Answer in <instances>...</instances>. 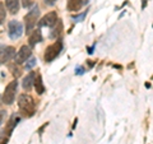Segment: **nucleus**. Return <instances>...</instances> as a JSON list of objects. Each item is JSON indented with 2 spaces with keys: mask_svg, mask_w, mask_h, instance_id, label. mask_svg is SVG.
Returning <instances> with one entry per match:
<instances>
[{
  "mask_svg": "<svg viewBox=\"0 0 153 144\" xmlns=\"http://www.w3.org/2000/svg\"><path fill=\"white\" fill-rule=\"evenodd\" d=\"M93 50H94V46L89 47V49H88V54H93Z\"/></svg>",
  "mask_w": 153,
  "mask_h": 144,
  "instance_id": "23",
  "label": "nucleus"
},
{
  "mask_svg": "<svg viewBox=\"0 0 153 144\" xmlns=\"http://www.w3.org/2000/svg\"><path fill=\"white\" fill-rule=\"evenodd\" d=\"M33 85L36 88V92L38 94H42L45 92V85H44V82H42V76L41 75H37L35 76V82H33Z\"/></svg>",
  "mask_w": 153,
  "mask_h": 144,
  "instance_id": "12",
  "label": "nucleus"
},
{
  "mask_svg": "<svg viewBox=\"0 0 153 144\" xmlns=\"http://www.w3.org/2000/svg\"><path fill=\"white\" fill-rule=\"evenodd\" d=\"M56 1H57V0H45V4H46V5H54Z\"/></svg>",
  "mask_w": 153,
  "mask_h": 144,
  "instance_id": "22",
  "label": "nucleus"
},
{
  "mask_svg": "<svg viewBox=\"0 0 153 144\" xmlns=\"http://www.w3.org/2000/svg\"><path fill=\"white\" fill-rule=\"evenodd\" d=\"M8 33L12 40H17L23 35V26L21 22L18 21H10L8 27Z\"/></svg>",
  "mask_w": 153,
  "mask_h": 144,
  "instance_id": "6",
  "label": "nucleus"
},
{
  "mask_svg": "<svg viewBox=\"0 0 153 144\" xmlns=\"http://www.w3.org/2000/svg\"><path fill=\"white\" fill-rule=\"evenodd\" d=\"M5 5H7V9L12 14H17L19 12V0H5Z\"/></svg>",
  "mask_w": 153,
  "mask_h": 144,
  "instance_id": "10",
  "label": "nucleus"
},
{
  "mask_svg": "<svg viewBox=\"0 0 153 144\" xmlns=\"http://www.w3.org/2000/svg\"><path fill=\"white\" fill-rule=\"evenodd\" d=\"M18 65L19 64H13L12 66H10V69H12V73H13V75L14 76H16V78H17V76H19V75H21V69H19L18 68Z\"/></svg>",
  "mask_w": 153,
  "mask_h": 144,
  "instance_id": "18",
  "label": "nucleus"
},
{
  "mask_svg": "<svg viewBox=\"0 0 153 144\" xmlns=\"http://www.w3.org/2000/svg\"><path fill=\"white\" fill-rule=\"evenodd\" d=\"M22 5L25 8H30L33 5V0H22Z\"/></svg>",
  "mask_w": 153,
  "mask_h": 144,
  "instance_id": "20",
  "label": "nucleus"
},
{
  "mask_svg": "<svg viewBox=\"0 0 153 144\" xmlns=\"http://www.w3.org/2000/svg\"><path fill=\"white\" fill-rule=\"evenodd\" d=\"M85 16H87V12H84V13H82V14H79V16L73 17V21H75V22H82L83 19L85 18Z\"/></svg>",
  "mask_w": 153,
  "mask_h": 144,
  "instance_id": "19",
  "label": "nucleus"
},
{
  "mask_svg": "<svg viewBox=\"0 0 153 144\" xmlns=\"http://www.w3.org/2000/svg\"><path fill=\"white\" fill-rule=\"evenodd\" d=\"M56 23H57V27H55L54 30H52V32L50 33V37L51 38H56L61 33V31H63V24H61V22L57 21Z\"/></svg>",
  "mask_w": 153,
  "mask_h": 144,
  "instance_id": "15",
  "label": "nucleus"
},
{
  "mask_svg": "<svg viewBox=\"0 0 153 144\" xmlns=\"http://www.w3.org/2000/svg\"><path fill=\"white\" fill-rule=\"evenodd\" d=\"M61 51H63V42H61L60 40H56L54 44L50 45L46 49L45 55H44L45 61L46 63H51V61H54L56 57L60 55Z\"/></svg>",
  "mask_w": 153,
  "mask_h": 144,
  "instance_id": "2",
  "label": "nucleus"
},
{
  "mask_svg": "<svg viewBox=\"0 0 153 144\" xmlns=\"http://www.w3.org/2000/svg\"><path fill=\"white\" fill-rule=\"evenodd\" d=\"M18 106L21 112L25 115L27 117H31L33 116V114L36 112V105H35V101L31 96L28 94H22L19 96V99H18Z\"/></svg>",
  "mask_w": 153,
  "mask_h": 144,
  "instance_id": "1",
  "label": "nucleus"
},
{
  "mask_svg": "<svg viewBox=\"0 0 153 144\" xmlns=\"http://www.w3.org/2000/svg\"><path fill=\"white\" fill-rule=\"evenodd\" d=\"M83 7V0H68V8L69 12H78L80 10V8Z\"/></svg>",
  "mask_w": 153,
  "mask_h": 144,
  "instance_id": "11",
  "label": "nucleus"
},
{
  "mask_svg": "<svg viewBox=\"0 0 153 144\" xmlns=\"http://www.w3.org/2000/svg\"><path fill=\"white\" fill-rule=\"evenodd\" d=\"M16 56V49L13 46L0 45V65L10 61Z\"/></svg>",
  "mask_w": 153,
  "mask_h": 144,
  "instance_id": "5",
  "label": "nucleus"
},
{
  "mask_svg": "<svg viewBox=\"0 0 153 144\" xmlns=\"http://www.w3.org/2000/svg\"><path fill=\"white\" fill-rule=\"evenodd\" d=\"M19 120H21V117H19L18 115H12V117L9 119L8 125H7V131H8L9 135H10V133L13 131V129L17 126V124L19 122Z\"/></svg>",
  "mask_w": 153,
  "mask_h": 144,
  "instance_id": "13",
  "label": "nucleus"
},
{
  "mask_svg": "<svg viewBox=\"0 0 153 144\" xmlns=\"http://www.w3.org/2000/svg\"><path fill=\"white\" fill-rule=\"evenodd\" d=\"M41 41H42L41 31H40V30H36V31L30 36V46H31V47L36 46V44H38V42H41Z\"/></svg>",
  "mask_w": 153,
  "mask_h": 144,
  "instance_id": "14",
  "label": "nucleus"
},
{
  "mask_svg": "<svg viewBox=\"0 0 153 144\" xmlns=\"http://www.w3.org/2000/svg\"><path fill=\"white\" fill-rule=\"evenodd\" d=\"M75 74H78V75L84 74V68L83 66H78V68H75Z\"/></svg>",
  "mask_w": 153,
  "mask_h": 144,
  "instance_id": "21",
  "label": "nucleus"
},
{
  "mask_svg": "<svg viewBox=\"0 0 153 144\" xmlns=\"http://www.w3.org/2000/svg\"><path fill=\"white\" fill-rule=\"evenodd\" d=\"M40 17V9L37 5H35L30 12L25 16V24H26V32L30 33L32 31V28L36 26V23Z\"/></svg>",
  "mask_w": 153,
  "mask_h": 144,
  "instance_id": "3",
  "label": "nucleus"
},
{
  "mask_svg": "<svg viewBox=\"0 0 153 144\" xmlns=\"http://www.w3.org/2000/svg\"><path fill=\"white\" fill-rule=\"evenodd\" d=\"M57 22V14L56 12H50L47 13L46 16L38 22V26L40 27H54Z\"/></svg>",
  "mask_w": 153,
  "mask_h": 144,
  "instance_id": "8",
  "label": "nucleus"
},
{
  "mask_svg": "<svg viewBox=\"0 0 153 144\" xmlns=\"http://www.w3.org/2000/svg\"><path fill=\"white\" fill-rule=\"evenodd\" d=\"M146 4H147V0H143V4H142V8H143V9L146 8Z\"/></svg>",
  "mask_w": 153,
  "mask_h": 144,
  "instance_id": "24",
  "label": "nucleus"
},
{
  "mask_svg": "<svg viewBox=\"0 0 153 144\" xmlns=\"http://www.w3.org/2000/svg\"><path fill=\"white\" fill-rule=\"evenodd\" d=\"M17 88H18V82L17 80H13L7 85V88L3 93V102L5 105H12L14 102Z\"/></svg>",
  "mask_w": 153,
  "mask_h": 144,
  "instance_id": "4",
  "label": "nucleus"
},
{
  "mask_svg": "<svg viewBox=\"0 0 153 144\" xmlns=\"http://www.w3.org/2000/svg\"><path fill=\"white\" fill-rule=\"evenodd\" d=\"M7 18V10H5V7H4L3 3H0V24H3L4 21Z\"/></svg>",
  "mask_w": 153,
  "mask_h": 144,
  "instance_id": "16",
  "label": "nucleus"
},
{
  "mask_svg": "<svg viewBox=\"0 0 153 144\" xmlns=\"http://www.w3.org/2000/svg\"><path fill=\"white\" fill-rule=\"evenodd\" d=\"M31 54H32V51H31V47L30 46H22L21 50H19L17 52V55L14 56V57H16V63L17 64L26 63V61L31 57Z\"/></svg>",
  "mask_w": 153,
  "mask_h": 144,
  "instance_id": "7",
  "label": "nucleus"
},
{
  "mask_svg": "<svg viewBox=\"0 0 153 144\" xmlns=\"http://www.w3.org/2000/svg\"><path fill=\"white\" fill-rule=\"evenodd\" d=\"M35 76L36 74L33 73V71H31L30 74H27L26 75V78L23 79V89H26V91H31V88L33 87V82H35Z\"/></svg>",
  "mask_w": 153,
  "mask_h": 144,
  "instance_id": "9",
  "label": "nucleus"
},
{
  "mask_svg": "<svg viewBox=\"0 0 153 144\" xmlns=\"http://www.w3.org/2000/svg\"><path fill=\"white\" fill-rule=\"evenodd\" d=\"M37 64V60H36V57H30L27 61H26V65H25V68L27 69V70H30V69H32L33 66H35Z\"/></svg>",
  "mask_w": 153,
  "mask_h": 144,
  "instance_id": "17",
  "label": "nucleus"
}]
</instances>
